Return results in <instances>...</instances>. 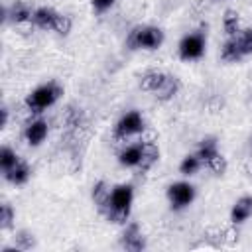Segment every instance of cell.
I'll return each mask as SVG.
<instances>
[{
    "mask_svg": "<svg viewBox=\"0 0 252 252\" xmlns=\"http://www.w3.org/2000/svg\"><path fill=\"white\" fill-rule=\"evenodd\" d=\"M132 203H134V187L130 183H120V185L112 187V191H110V201H108V209H106L104 217L110 222L126 224L128 217H130Z\"/></svg>",
    "mask_w": 252,
    "mask_h": 252,
    "instance_id": "cell-1",
    "label": "cell"
},
{
    "mask_svg": "<svg viewBox=\"0 0 252 252\" xmlns=\"http://www.w3.org/2000/svg\"><path fill=\"white\" fill-rule=\"evenodd\" d=\"M63 96V87L57 83V81H49V83H43L39 85L37 89H33L28 96H26V106L30 112H43L45 108L53 106L59 98Z\"/></svg>",
    "mask_w": 252,
    "mask_h": 252,
    "instance_id": "cell-2",
    "label": "cell"
},
{
    "mask_svg": "<svg viewBox=\"0 0 252 252\" xmlns=\"http://www.w3.org/2000/svg\"><path fill=\"white\" fill-rule=\"evenodd\" d=\"M163 43V32L156 26H136L126 37L130 49H148L154 51Z\"/></svg>",
    "mask_w": 252,
    "mask_h": 252,
    "instance_id": "cell-3",
    "label": "cell"
},
{
    "mask_svg": "<svg viewBox=\"0 0 252 252\" xmlns=\"http://www.w3.org/2000/svg\"><path fill=\"white\" fill-rule=\"evenodd\" d=\"M205 47H207V37L203 32H193V33H187L181 41H179V57L183 61H193V59H199L203 57L205 53Z\"/></svg>",
    "mask_w": 252,
    "mask_h": 252,
    "instance_id": "cell-4",
    "label": "cell"
},
{
    "mask_svg": "<svg viewBox=\"0 0 252 252\" xmlns=\"http://www.w3.org/2000/svg\"><path fill=\"white\" fill-rule=\"evenodd\" d=\"M167 199H169V205L171 209L175 211H181L185 207H189L193 201H195V187L187 181H177V183H171L167 187Z\"/></svg>",
    "mask_w": 252,
    "mask_h": 252,
    "instance_id": "cell-5",
    "label": "cell"
},
{
    "mask_svg": "<svg viewBox=\"0 0 252 252\" xmlns=\"http://www.w3.org/2000/svg\"><path fill=\"white\" fill-rule=\"evenodd\" d=\"M144 130V118L138 110H130L124 116H120V120L114 126V138L116 140H126L134 134H140Z\"/></svg>",
    "mask_w": 252,
    "mask_h": 252,
    "instance_id": "cell-6",
    "label": "cell"
},
{
    "mask_svg": "<svg viewBox=\"0 0 252 252\" xmlns=\"http://www.w3.org/2000/svg\"><path fill=\"white\" fill-rule=\"evenodd\" d=\"M122 246L126 250H134V252L146 248V240H144V234H142L138 222H128L126 224V228L122 232Z\"/></svg>",
    "mask_w": 252,
    "mask_h": 252,
    "instance_id": "cell-7",
    "label": "cell"
},
{
    "mask_svg": "<svg viewBox=\"0 0 252 252\" xmlns=\"http://www.w3.org/2000/svg\"><path fill=\"white\" fill-rule=\"evenodd\" d=\"M59 12H55L53 8L49 6H39L33 10V16H32V24L39 30H55V24L59 20Z\"/></svg>",
    "mask_w": 252,
    "mask_h": 252,
    "instance_id": "cell-8",
    "label": "cell"
},
{
    "mask_svg": "<svg viewBox=\"0 0 252 252\" xmlns=\"http://www.w3.org/2000/svg\"><path fill=\"white\" fill-rule=\"evenodd\" d=\"M24 138H26V142L30 144V146H39L45 138H47V122L43 120V118H35V120H32L28 126H26V130H24Z\"/></svg>",
    "mask_w": 252,
    "mask_h": 252,
    "instance_id": "cell-9",
    "label": "cell"
},
{
    "mask_svg": "<svg viewBox=\"0 0 252 252\" xmlns=\"http://www.w3.org/2000/svg\"><path fill=\"white\" fill-rule=\"evenodd\" d=\"M250 217H252V195H244V197H240L232 205V209H230V220L234 224H242Z\"/></svg>",
    "mask_w": 252,
    "mask_h": 252,
    "instance_id": "cell-10",
    "label": "cell"
},
{
    "mask_svg": "<svg viewBox=\"0 0 252 252\" xmlns=\"http://www.w3.org/2000/svg\"><path fill=\"white\" fill-rule=\"evenodd\" d=\"M142 154H144V142H138V144H132V146L124 148L118 154V161L124 167H138L140 161H142Z\"/></svg>",
    "mask_w": 252,
    "mask_h": 252,
    "instance_id": "cell-11",
    "label": "cell"
},
{
    "mask_svg": "<svg viewBox=\"0 0 252 252\" xmlns=\"http://www.w3.org/2000/svg\"><path fill=\"white\" fill-rule=\"evenodd\" d=\"M179 89H181V81L175 77V75H171V73H167L165 75V79H163V83H161V87L154 93L156 94V98H159V100H171L177 93H179Z\"/></svg>",
    "mask_w": 252,
    "mask_h": 252,
    "instance_id": "cell-12",
    "label": "cell"
},
{
    "mask_svg": "<svg viewBox=\"0 0 252 252\" xmlns=\"http://www.w3.org/2000/svg\"><path fill=\"white\" fill-rule=\"evenodd\" d=\"M32 16H33V10L24 4V2H16L10 10L4 8V20H12L14 24H26V22H32Z\"/></svg>",
    "mask_w": 252,
    "mask_h": 252,
    "instance_id": "cell-13",
    "label": "cell"
},
{
    "mask_svg": "<svg viewBox=\"0 0 252 252\" xmlns=\"http://www.w3.org/2000/svg\"><path fill=\"white\" fill-rule=\"evenodd\" d=\"M110 191H112V189H110V185H108L106 181H98V183H94V187H93V201H94V205H96V209H98L100 215H104L106 209H108Z\"/></svg>",
    "mask_w": 252,
    "mask_h": 252,
    "instance_id": "cell-14",
    "label": "cell"
},
{
    "mask_svg": "<svg viewBox=\"0 0 252 252\" xmlns=\"http://www.w3.org/2000/svg\"><path fill=\"white\" fill-rule=\"evenodd\" d=\"M165 75H167V73L158 71V69H150V71H146V73L142 75L140 89H142V91H148V93H156V91L161 87Z\"/></svg>",
    "mask_w": 252,
    "mask_h": 252,
    "instance_id": "cell-15",
    "label": "cell"
},
{
    "mask_svg": "<svg viewBox=\"0 0 252 252\" xmlns=\"http://www.w3.org/2000/svg\"><path fill=\"white\" fill-rule=\"evenodd\" d=\"M30 175H32V169H30V165H28L22 158H20V161H18L10 171L4 173L6 181H10V183H14V185H22V183H26V181L30 179Z\"/></svg>",
    "mask_w": 252,
    "mask_h": 252,
    "instance_id": "cell-16",
    "label": "cell"
},
{
    "mask_svg": "<svg viewBox=\"0 0 252 252\" xmlns=\"http://www.w3.org/2000/svg\"><path fill=\"white\" fill-rule=\"evenodd\" d=\"M220 152H219V146H217V140L213 138V136H207V138H203L201 140V144H199V148H197V156H199V159L203 161V165H207L213 158H217Z\"/></svg>",
    "mask_w": 252,
    "mask_h": 252,
    "instance_id": "cell-17",
    "label": "cell"
},
{
    "mask_svg": "<svg viewBox=\"0 0 252 252\" xmlns=\"http://www.w3.org/2000/svg\"><path fill=\"white\" fill-rule=\"evenodd\" d=\"M242 51L238 47V41L236 37H228L224 43H222V49H220V59L226 61V63H238L242 59Z\"/></svg>",
    "mask_w": 252,
    "mask_h": 252,
    "instance_id": "cell-18",
    "label": "cell"
},
{
    "mask_svg": "<svg viewBox=\"0 0 252 252\" xmlns=\"http://www.w3.org/2000/svg\"><path fill=\"white\" fill-rule=\"evenodd\" d=\"M159 159V148L154 142H144V154H142V161L138 165L140 171H148L154 167V163Z\"/></svg>",
    "mask_w": 252,
    "mask_h": 252,
    "instance_id": "cell-19",
    "label": "cell"
},
{
    "mask_svg": "<svg viewBox=\"0 0 252 252\" xmlns=\"http://www.w3.org/2000/svg\"><path fill=\"white\" fill-rule=\"evenodd\" d=\"M222 28L228 37H236L240 33V16L236 10H226L222 16Z\"/></svg>",
    "mask_w": 252,
    "mask_h": 252,
    "instance_id": "cell-20",
    "label": "cell"
},
{
    "mask_svg": "<svg viewBox=\"0 0 252 252\" xmlns=\"http://www.w3.org/2000/svg\"><path fill=\"white\" fill-rule=\"evenodd\" d=\"M201 165H203V161L199 159L197 154L185 156V158L181 159V163H179V173H181V175H195V173L201 169Z\"/></svg>",
    "mask_w": 252,
    "mask_h": 252,
    "instance_id": "cell-21",
    "label": "cell"
},
{
    "mask_svg": "<svg viewBox=\"0 0 252 252\" xmlns=\"http://www.w3.org/2000/svg\"><path fill=\"white\" fill-rule=\"evenodd\" d=\"M20 161V156L12 150V148H8V146H4L2 150H0V167H2V173H6V171H10L16 163Z\"/></svg>",
    "mask_w": 252,
    "mask_h": 252,
    "instance_id": "cell-22",
    "label": "cell"
},
{
    "mask_svg": "<svg viewBox=\"0 0 252 252\" xmlns=\"http://www.w3.org/2000/svg\"><path fill=\"white\" fill-rule=\"evenodd\" d=\"M236 41H238L242 55H252V28L240 30V33L236 35Z\"/></svg>",
    "mask_w": 252,
    "mask_h": 252,
    "instance_id": "cell-23",
    "label": "cell"
},
{
    "mask_svg": "<svg viewBox=\"0 0 252 252\" xmlns=\"http://www.w3.org/2000/svg\"><path fill=\"white\" fill-rule=\"evenodd\" d=\"M12 222H14V209L10 207V203H2V207H0V228L8 230V228H12Z\"/></svg>",
    "mask_w": 252,
    "mask_h": 252,
    "instance_id": "cell-24",
    "label": "cell"
},
{
    "mask_svg": "<svg viewBox=\"0 0 252 252\" xmlns=\"http://www.w3.org/2000/svg\"><path fill=\"white\" fill-rule=\"evenodd\" d=\"M14 242H16V250H28L33 246V238L26 230H20L18 236H14Z\"/></svg>",
    "mask_w": 252,
    "mask_h": 252,
    "instance_id": "cell-25",
    "label": "cell"
},
{
    "mask_svg": "<svg viewBox=\"0 0 252 252\" xmlns=\"http://www.w3.org/2000/svg\"><path fill=\"white\" fill-rule=\"evenodd\" d=\"M207 167H209L213 173L222 175V173L226 171V159H224V156H222V154H219L217 158H213V159L207 163Z\"/></svg>",
    "mask_w": 252,
    "mask_h": 252,
    "instance_id": "cell-26",
    "label": "cell"
},
{
    "mask_svg": "<svg viewBox=\"0 0 252 252\" xmlns=\"http://www.w3.org/2000/svg\"><path fill=\"white\" fill-rule=\"evenodd\" d=\"M71 26H73L71 18L65 16V14H61L59 20H57V24H55V30H53V32H57L59 35H67V33L71 32Z\"/></svg>",
    "mask_w": 252,
    "mask_h": 252,
    "instance_id": "cell-27",
    "label": "cell"
},
{
    "mask_svg": "<svg viewBox=\"0 0 252 252\" xmlns=\"http://www.w3.org/2000/svg\"><path fill=\"white\" fill-rule=\"evenodd\" d=\"M114 2H116V0H91L93 8H94L96 12H106L108 8H112Z\"/></svg>",
    "mask_w": 252,
    "mask_h": 252,
    "instance_id": "cell-28",
    "label": "cell"
},
{
    "mask_svg": "<svg viewBox=\"0 0 252 252\" xmlns=\"http://www.w3.org/2000/svg\"><path fill=\"white\" fill-rule=\"evenodd\" d=\"M0 112H2V122H0V126L4 128V126L8 124V108H6V106H2V110H0Z\"/></svg>",
    "mask_w": 252,
    "mask_h": 252,
    "instance_id": "cell-29",
    "label": "cell"
},
{
    "mask_svg": "<svg viewBox=\"0 0 252 252\" xmlns=\"http://www.w3.org/2000/svg\"><path fill=\"white\" fill-rule=\"evenodd\" d=\"M215 2H224V0H215Z\"/></svg>",
    "mask_w": 252,
    "mask_h": 252,
    "instance_id": "cell-30",
    "label": "cell"
}]
</instances>
